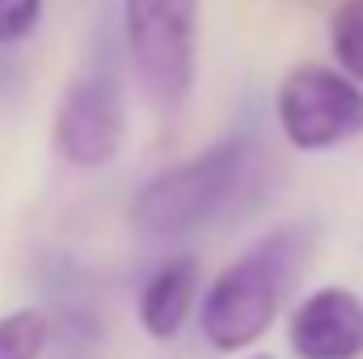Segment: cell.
I'll return each mask as SVG.
<instances>
[{
	"label": "cell",
	"instance_id": "cell-6",
	"mask_svg": "<svg viewBox=\"0 0 363 359\" xmlns=\"http://www.w3.org/2000/svg\"><path fill=\"white\" fill-rule=\"evenodd\" d=\"M287 343L300 359H359L363 300L347 287H317L287 321Z\"/></svg>",
	"mask_w": 363,
	"mask_h": 359
},
{
	"label": "cell",
	"instance_id": "cell-10",
	"mask_svg": "<svg viewBox=\"0 0 363 359\" xmlns=\"http://www.w3.org/2000/svg\"><path fill=\"white\" fill-rule=\"evenodd\" d=\"M43 17V0H0V47L21 43Z\"/></svg>",
	"mask_w": 363,
	"mask_h": 359
},
{
	"label": "cell",
	"instance_id": "cell-1",
	"mask_svg": "<svg viewBox=\"0 0 363 359\" xmlns=\"http://www.w3.org/2000/svg\"><path fill=\"white\" fill-rule=\"evenodd\" d=\"M308 245H313V233L304 224H287L258 237L250 250H241L203 292V304H199L203 338L224 355L254 347L274 326L283 296L304 270Z\"/></svg>",
	"mask_w": 363,
	"mask_h": 359
},
{
	"label": "cell",
	"instance_id": "cell-7",
	"mask_svg": "<svg viewBox=\"0 0 363 359\" xmlns=\"http://www.w3.org/2000/svg\"><path fill=\"white\" fill-rule=\"evenodd\" d=\"M194 296H199V267L194 258H169L152 270L140 287V300H135V317H140V330L148 338H174L190 309H194Z\"/></svg>",
	"mask_w": 363,
	"mask_h": 359
},
{
	"label": "cell",
	"instance_id": "cell-9",
	"mask_svg": "<svg viewBox=\"0 0 363 359\" xmlns=\"http://www.w3.org/2000/svg\"><path fill=\"white\" fill-rule=\"evenodd\" d=\"M47 343V317L38 309H17L0 317V359H38Z\"/></svg>",
	"mask_w": 363,
	"mask_h": 359
},
{
	"label": "cell",
	"instance_id": "cell-3",
	"mask_svg": "<svg viewBox=\"0 0 363 359\" xmlns=\"http://www.w3.org/2000/svg\"><path fill=\"white\" fill-rule=\"evenodd\" d=\"M123 38L144 97L178 110L194 85L199 0H123Z\"/></svg>",
	"mask_w": 363,
	"mask_h": 359
},
{
	"label": "cell",
	"instance_id": "cell-2",
	"mask_svg": "<svg viewBox=\"0 0 363 359\" xmlns=\"http://www.w3.org/2000/svg\"><path fill=\"white\" fill-rule=\"evenodd\" d=\"M245 161H250L245 140H220L178 165L161 170L157 178H148L135 190L131 224L144 237H182V233L203 228L237 194Z\"/></svg>",
	"mask_w": 363,
	"mask_h": 359
},
{
	"label": "cell",
	"instance_id": "cell-4",
	"mask_svg": "<svg viewBox=\"0 0 363 359\" xmlns=\"http://www.w3.org/2000/svg\"><path fill=\"white\" fill-rule=\"evenodd\" d=\"M274 118L296 153H330L363 136V85L347 72L300 64L274 89Z\"/></svg>",
	"mask_w": 363,
	"mask_h": 359
},
{
	"label": "cell",
	"instance_id": "cell-5",
	"mask_svg": "<svg viewBox=\"0 0 363 359\" xmlns=\"http://www.w3.org/2000/svg\"><path fill=\"white\" fill-rule=\"evenodd\" d=\"M123 93L110 77H81L55 106V153L77 170H101L123 153Z\"/></svg>",
	"mask_w": 363,
	"mask_h": 359
},
{
	"label": "cell",
	"instance_id": "cell-11",
	"mask_svg": "<svg viewBox=\"0 0 363 359\" xmlns=\"http://www.w3.org/2000/svg\"><path fill=\"white\" fill-rule=\"evenodd\" d=\"M250 359H274V355H250Z\"/></svg>",
	"mask_w": 363,
	"mask_h": 359
},
{
	"label": "cell",
	"instance_id": "cell-8",
	"mask_svg": "<svg viewBox=\"0 0 363 359\" xmlns=\"http://www.w3.org/2000/svg\"><path fill=\"white\" fill-rule=\"evenodd\" d=\"M330 47L338 68L363 85V0H342L330 17Z\"/></svg>",
	"mask_w": 363,
	"mask_h": 359
}]
</instances>
